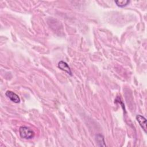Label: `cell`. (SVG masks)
<instances>
[{
  "instance_id": "1",
  "label": "cell",
  "mask_w": 147,
  "mask_h": 147,
  "mask_svg": "<svg viewBox=\"0 0 147 147\" xmlns=\"http://www.w3.org/2000/svg\"><path fill=\"white\" fill-rule=\"evenodd\" d=\"M19 134L21 138L25 140H30L34 137V132L28 126H21L19 129Z\"/></svg>"
},
{
  "instance_id": "2",
  "label": "cell",
  "mask_w": 147,
  "mask_h": 147,
  "mask_svg": "<svg viewBox=\"0 0 147 147\" xmlns=\"http://www.w3.org/2000/svg\"><path fill=\"white\" fill-rule=\"evenodd\" d=\"M5 95L12 102L16 103H18L20 102V98L19 96L12 91L7 90L5 92Z\"/></svg>"
},
{
  "instance_id": "3",
  "label": "cell",
  "mask_w": 147,
  "mask_h": 147,
  "mask_svg": "<svg viewBox=\"0 0 147 147\" xmlns=\"http://www.w3.org/2000/svg\"><path fill=\"white\" fill-rule=\"evenodd\" d=\"M136 119L138 122L139 125L141 127V128L144 130V132L146 133L147 132V127H146V118L140 114H138L136 117Z\"/></svg>"
},
{
  "instance_id": "4",
  "label": "cell",
  "mask_w": 147,
  "mask_h": 147,
  "mask_svg": "<svg viewBox=\"0 0 147 147\" xmlns=\"http://www.w3.org/2000/svg\"><path fill=\"white\" fill-rule=\"evenodd\" d=\"M58 68H60V69H61L62 71H64V72H67L68 74H69V75L72 76V71L70 69V67H69V65L67 64V63L63 61H60L58 63Z\"/></svg>"
},
{
  "instance_id": "5",
  "label": "cell",
  "mask_w": 147,
  "mask_h": 147,
  "mask_svg": "<svg viewBox=\"0 0 147 147\" xmlns=\"http://www.w3.org/2000/svg\"><path fill=\"white\" fill-rule=\"evenodd\" d=\"M95 140L98 144V145L99 146H105L106 144L105 143V139L104 137L100 134H98L95 136Z\"/></svg>"
},
{
  "instance_id": "6",
  "label": "cell",
  "mask_w": 147,
  "mask_h": 147,
  "mask_svg": "<svg viewBox=\"0 0 147 147\" xmlns=\"http://www.w3.org/2000/svg\"><path fill=\"white\" fill-rule=\"evenodd\" d=\"M130 2V1L128 0H121V1H115L116 5L120 7H123L127 5Z\"/></svg>"
}]
</instances>
